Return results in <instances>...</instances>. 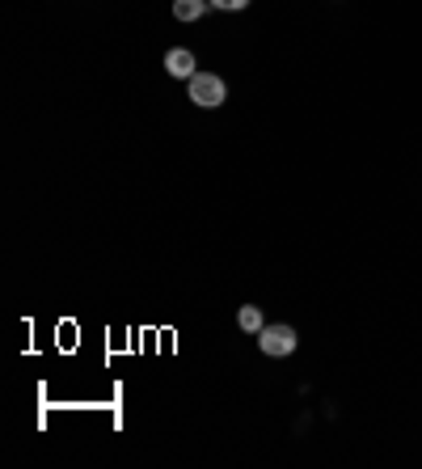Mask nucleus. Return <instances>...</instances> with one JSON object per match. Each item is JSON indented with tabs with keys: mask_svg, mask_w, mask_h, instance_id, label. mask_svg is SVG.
Segmentation results:
<instances>
[{
	"mask_svg": "<svg viewBox=\"0 0 422 469\" xmlns=\"http://www.w3.org/2000/svg\"><path fill=\"white\" fill-rule=\"evenodd\" d=\"M165 68H169L173 76H182V81H191V76H194V51L173 47V51L165 55Z\"/></svg>",
	"mask_w": 422,
	"mask_h": 469,
	"instance_id": "obj_3",
	"label": "nucleus"
},
{
	"mask_svg": "<svg viewBox=\"0 0 422 469\" xmlns=\"http://www.w3.org/2000/svg\"><path fill=\"white\" fill-rule=\"evenodd\" d=\"M237 321H241V330H250V334H258V330H262V313L253 309V305H245V309L237 313Z\"/></svg>",
	"mask_w": 422,
	"mask_h": 469,
	"instance_id": "obj_5",
	"label": "nucleus"
},
{
	"mask_svg": "<svg viewBox=\"0 0 422 469\" xmlns=\"http://www.w3.org/2000/svg\"><path fill=\"white\" fill-rule=\"evenodd\" d=\"M224 98H229V89H224V81H220L216 73H194L191 76V102L194 106L211 111V106H220Z\"/></svg>",
	"mask_w": 422,
	"mask_h": 469,
	"instance_id": "obj_1",
	"label": "nucleus"
},
{
	"mask_svg": "<svg viewBox=\"0 0 422 469\" xmlns=\"http://www.w3.org/2000/svg\"><path fill=\"white\" fill-rule=\"evenodd\" d=\"M296 343H300V338H296L291 326H262V330H258V347H262V356H275V359L291 356Z\"/></svg>",
	"mask_w": 422,
	"mask_h": 469,
	"instance_id": "obj_2",
	"label": "nucleus"
},
{
	"mask_svg": "<svg viewBox=\"0 0 422 469\" xmlns=\"http://www.w3.org/2000/svg\"><path fill=\"white\" fill-rule=\"evenodd\" d=\"M207 9H211V0H173V17L178 22H199Z\"/></svg>",
	"mask_w": 422,
	"mask_h": 469,
	"instance_id": "obj_4",
	"label": "nucleus"
},
{
	"mask_svg": "<svg viewBox=\"0 0 422 469\" xmlns=\"http://www.w3.org/2000/svg\"><path fill=\"white\" fill-rule=\"evenodd\" d=\"M250 0H211V9H229V13H237V9H245Z\"/></svg>",
	"mask_w": 422,
	"mask_h": 469,
	"instance_id": "obj_6",
	"label": "nucleus"
}]
</instances>
